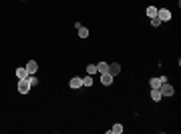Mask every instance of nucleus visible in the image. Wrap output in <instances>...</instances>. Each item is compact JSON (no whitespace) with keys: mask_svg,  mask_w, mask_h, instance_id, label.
Masks as SVG:
<instances>
[{"mask_svg":"<svg viewBox=\"0 0 181 134\" xmlns=\"http://www.w3.org/2000/svg\"><path fill=\"white\" fill-rule=\"evenodd\" d=\"M163 82H167V78H165V76H161V78H159V76H155V78H151V82H149V84H151V88H159V86H161Z\"/></svg>","mask_w":181,"mask_h":134,"instance_id":"4","label":"nucleus"},{"mask_svg":"<svg viewBox=\"0 0 181 134\" xmlns=\"http://www.w3.org/2000/svg\"><path fill=\"white\" fill-rule=\"evenodd\" d=\"M93 82H95V78L90 76V74H87V76L83 78V86H93Z\"/></svg>","mask_w":181,"mask_h":134,"instance_id":"14","label":"nucleus"},{"mask_svg":"<svg viewBox=\"0 0 181 134\" xmlns=\"http://www.w3.org/2000/svg\"><path fill=\"white\" fill-rule=\"evenodd\" d=\"M113 74H109V72H103L101 74V82H103V84H105V86H109V84H113Z\"/></svg>","mask_w":181,"mask_h":134,"instance_id":"5","label":"nucleus"},{"mask_svg":"<svg viewBox=\"0 0 181 134\" xmlns=\"http://www.w3.org/2000/svg\"><path fill=\"white\" fill-rule=\"evenodd\" d=\"M121 132H123V124H115V126L111 128L107 134H121Z\"/></svg>","mask_w":181,"mask_h":134,"instance_id":"12","label":"nucleus"},{"mask_svg":"<svg viewBox=\"0 0 181 134\" xmlns=\"http://www.w3.org/2000/svg\"><path fill=\"white\" fill-rule=\"evenodd\" d=\"M87 74H90V76L99 74V72H97V64H89V66H87Z\"/></svg>","mask_w":181,"mask_h":134,"instance_id":"15","label":"nucleus"},{"mask_svg":"<svg viewBox=\"0 0 181 134\" xmlns=\"http://www.w3.org/2000/svg\"><path fill=\"white\" fill-rule=\"evenodd\" d=\"M18 92L20 94H28L30 92V84H28L26 78H24V80H18Z\"/></svg>","mask_w":181,"mask_h":134,"instance_id":"3","label":"nucleus"},{"mask_svg":"<svg viewBox=\"0 0 181 134\" xmlns=\"http://www.w3.org/2000/svg\"><path fill=\"white\" fill-rule=\"evenodd\" d=\"M26 76H28L26 68H16V78H18V80H24Z\"/></svg>","mask_w":181,"mask_h":134,"instance_id":"10","label":"nucleus"},{"mask_svg":"<svg viewBox=\"0 0 181 134\" xmlns=\"http://www.w3.org/2000/svg\"><path fill=\"white\" fill-rule=\"evenodd\" d=\"M26 80H28L30 88H32V86H36V84H38V80H36V78H34V74H28V76H26Z\"/></svg>","mask_w":181,"mask_h":134,"instance_id":"16","label":"nucleus"},{"mask_svg":"<svg viewBox=\"0 0 181 134\" xmlns=\"http://www.w3.org/2000/svg\"><path fill=\"white\" fill-rule=\"evenodd\" d=\"M77 30H79V36H81V38H87V36H89V28L87 26H79Z\"/></svg>","mask_w":181,"mask_h":134,"instance_id":"13","label":"nucleus"},{"mask_svg":"<svg viewBox=\"0 0 181 134\" xmlns=\"http://www.w3.org/2000/svg\"><path fill=\"white\" fill-rule=\"evenodd\" d=\"M159 24H161V20H159L157 16H155V18H151V26H159Z\"/></svg>","mask_w":181,"mask_h":134,"instance_id":"18","label":"nucleus"},{"mask_svg":"<svg viewBox=\"0 0 181 134\" xmlns=\"http://www.w3.org/2000/svg\"><path fill=\"white\" fill-rule=\"evenodd\" d=\"M157 18L161 20V22H169V20H171V12L167 10V8H161V10H157Z\"/></svg>","mask_w":181,"mask_h":134,"instance_id":"2","label":"nucleus"},{"mask_svg":"<svg viewBox=\"0 0 181 134\" xmlns=\"http://www.w3.org/2000/svg\"><path fill=\"white\" fill-rule=\"evenodd\" d=\"M119 72H121V64H117V62H113V64H109V74H113V76H117Z\"/></svg>","mask_w":181,"mask_h":134,"instance_id":"8","label":"nucleus"},{"mask_svg":"<svg viewBox=\"0 0 181 134\" xmlns=\"http://www.w3.org/2000/svg\"><path fill=\"white\" fill-rule=\"evenodd\" d=\"M24 68H26V72H28V74H34V72L38 70V64H36L34 60H30V62H26V66H24Z\"/></svg>","mask_w":181,"mask_h":134,"instance_id":"6","label":"nucleus"},{"mask_svg":"<svg viewBox=\"0 0 181 134\" xmlns=\"http://www.w3.org/2000/svg\"><path fill=\"white\" fill-rule=\"evenodd\" d=\"M151 98H153L155 102H159V100L163 98V96H161V92H159V88H151Z\"/></svg>","mask_w":181,"mask_h":134,"instance_id":"11","label":"nucleus"},{"mask_svg":"<svg viewBox=\"0 0 181 134\" xmlns=\"http://www.w3.org/2000/svg\"><path fill=\"white\" fill-rule=\"evenodd\" d=\"M159 92H161V96H173V86L171 84H167V82H163L161 86H159Z\"/></svg>","mask_w":181,"mask_h":134,"instance_id":"1","label":"nucleus"},{"mask_svg":"<svg viewBox=\"0 0 181 134\" xmlns=\"http://www.w3.org/2000/svg\"><path fill=\"white\" fill-rule=\"evenodd\" d=\"M97 72H99V74L109 72V62H99V64H97Z\"/></svg>","mask_w":181,"mask_h":134,"instance_id":"9","label":"nucleus"},{"mask_svg":"<svg viewBox=\"0 0 181 134\" xmlns=\"http://www.w3.org/2000/svg\"><path fill=\"white\" fill-rule=\"evenodd\" d=\"M83 86V78L81 76H72L71 78V88H81Z\"/></svg>","mask_w":181,"mask_h":134,"instance_id":"7","label":"nucleus"},{"mask_svg":"<svg viewBox=\"0 0 181 134\" xmlns=\"http://www.w3.org/2000/svg\"><path fill=\"white\" fill-rule=\"evenodd\" d=\"M157 10H159V8H155V6H149V8H147V16H151V18H155V16H157Z\"/></svg>","mask_w":181,"mask_h":134,"instance_id":"17","label":"nucleus"}]
</instances>
